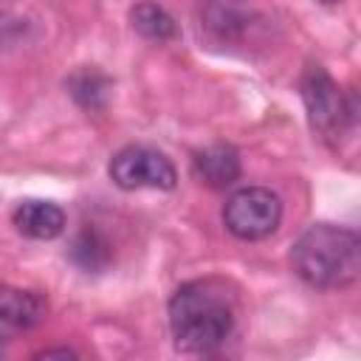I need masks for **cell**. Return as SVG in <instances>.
Wrapping results in <instances>:
<instances>
[{
  "label": "cell",
  "mask_w": 361,
  "mask_h": 361,
  "mask_svg": "<svg viewBox=\"0 0 361 361\" xmlns=\"http://www.w3.org/2000/svg\"><path fill=\"white\" fill-rule=\"evenodd\" d=\"M197 178L212 189H226L240 178V152L231 144H214L195 155Z\"/></svg>",
  "instance_id": "cell-9"
},
{
  "label": "cell",
  "mask_w": 361,
  "mask_h": 361,
  "mask_svg": "<svg viewBox=\"0 0 361 361\" xmlns=\"http://www.w3.org/2000/svg\"><path fill=\"white\" fill-rule=\"evenodd\" d=\"M20 234L31 240H54L65 228V212L51 200H23L11 214Z\"/></svg>",
  "instance_id": "cell-8"
},
{
  "label": "cell",
  "mask_w": 361,
  "mask_h": 361,
  "mask_svg": "<svg viewBox=\"0 0 361 361\" xmlns=\"http://www.w3.org/2000/svg\"><path fill=\"white\" fill-rule=\"evenodd\" d=\"M71 257L85 268V271H102L107 265V245L99 240L96 231H82L76 240H73V248H71Z\"/></svg>",
  "instance_id": "cell-12"
},
{
  "label": "cell",
  "mask_w": 361,
  "mask_h": 361,
  "mask_svg": "<svg viewBox=\"0 0 361 361\" xmlns=\"http://www.w3.org/2000/svg\"><path fill=\"white\" fill-rule=\"evenodd\" d=\"M223 223L240 240L271 237L282 223V200L265 186H245L228 197L223 209Z\"/></svg>",
  "instance_id": "cell-3"
},
{
  "label": "cell",
  "mask_w": 361,
  "mask_h": 361,
  "mask_svg": "<svg viewBox=\"0 0 361 361\" xmlns=\"http://www.w3.org/2000/svg\"><path fill=\"white\" fill-rule=\"evenodd\" d=\"M110 178L118 189H175L178 172L172 161L152 147L130 144L110 158Z\"/></svg>",
  "instance_id": "cell-4"
},
{
  "label": "cell",
  "mask_w": 361,
  "mask_h": 361,
  "mask_svg": "<svg viewBox=\"0 0 361 361\" xmlns=\"http://www.w3.org/2000/svg\"><path fill=\"white\" fill-rule=\"evenodd\" d=\"M302 99L310 127L324 135L341 130L344 121L353 116V107L347 104L344 93L322 65H307V71L302 73Z\"/></svg>",
  "instance_id": "cell-5"
},
{
  "label": "cell",
  "mask_w": 361,
  "mask_h": 361,
  "mask_svg": "<svg viewBox=\"0 0 361 361\" xmlns=\"http://www.w3.org/2000/svg\"><path fill=\"white\" fill-rule=\"evenodd\" d=\"M68 90L82 107L99 110L110 96V79L104 73L93 71V68H85V71H79L68 79Z\"/></svg>",
  "instance_id": "cell-11"
},
{
  "label": "cell",
  "mask_w": 361,
  "mask_h": 361,
  "mask_svg": "<svg viewBox=\"0 0 361 361\" xmlns=\"http://www.w3.org/2000/svg\"><path fill=\"white\" fill-rule=\"evenodd\" d=\"M237 293L223 279H195L169 299V330L180 353H212L234 330Z\"/></svg>",
  "instance_id": "cell-1"
},
{
  "label": "cell",
  "mask_w": 361,
  "mask_h": 361,
  "mask_svg": "<svg viewBox=\"0 0 361 361\" xmlns=\"http://www.w3.org/2000/svg\"><path fill=\"white\" fill-rule=\"evenodd\" d=\"M290 259H293V271L310 288L336 290L358 279L361 243L358 234L344 226L316 223L296 240Z\"/></svg>",
  "instance_id": "cell-2"
},
{
  "label": "cell",
  "mask_w": 361,
  "mask_h": 361,
  "mask_svg": "<svg viewBox=\"0 0 361 361\" xmlns=\"http://www.w3.org/2000/svg\"><path fill=\"white\" fill-rule=\"evenodd\" d=\"M254 8L248 0H203L200 25L214 42H237L248 34Z\"/></svg>",
  "instance_id": "cell-7"
},
{
  "label": "cell",
  "mask_w": 361,
  "mask_h": 361,
  "mask_svg": "<svg viewBox=\"0 0 361 361\" xmlns=\"http://www.w3.org/2000/svg\"><path fill=\"white\" fill-rule=\"evenodd\" d=\"M45 313L48 299L42 293L0 285V341H11L14 336L37 327Z\"/></svg>",
  "instance_id": "cell-6"
},
{
  "label": "cell",
  "mask_w": 361,
  "mask_h": 361,
  "mask_svg": "<svg viewBox=\"0 0 361 361\" xmlns=\"http://www.w3.org/2000/svg\"><path fill=\"white\" fill-rule=\"evenodd\" d=\"M319 3H324V6H333V3H341V0H319Z\"/></svg>",
  "instance_id": "cell-14"
},
{
  "label": "cell",
  "mask_w": 361,
  "mask_h": 361,
  "mask_svg": "<svg viewBox=\"0 0 361 361\" xmlns=\"http://www.w3.org/2000/svg\"><path fill=\"white\" fill-rule=\"evenodd\" d=\"M130 25H133V31L141 34L144 39H158V42L178 34L175 20H172L161 6H155V3H138V6H133V11H130Z\"/></svg>",
  "instance_id": "cell-10"
},
{
  "label": "cell",
  "mask_w": 361,
  "mask_h": 361,
  "mask_svg": "<svg viewBox=\"0 0 361 361\" xmlns=\"http://www.w3.org/2000/svg\"><path fill=\"white\" fill-rule=\"evenodd\" d=\"M51 355H62V358H76V353L71 347H51V350H42L37 353V358H51Z\"/></svg>",
  "instance_id": "cell-13"
}]
</instances>
